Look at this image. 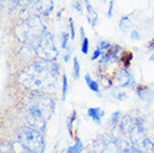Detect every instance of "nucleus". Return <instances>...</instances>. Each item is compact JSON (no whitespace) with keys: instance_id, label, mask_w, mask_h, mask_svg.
<instances>
[{"instance_id":"b1692460","label":"nucleus","mask_w":154,"mask_h":153,"mask_svg":"<svg viewBox=\"0 0 154 153\" xmlns=\"http://www.w3.org/2000/svg\"><path fill=\"white\" fill-rule=\"evenodd\" d=\"M113 7H114V0H111V2H109V7H108V11H107L108 18H112L113 17Z\"/></svg>"},{"instance_id":"39448f33","label":"nucleus","mask_w":154,"mask_h":153,"mask_svg":"<svg viewBox=\"0 0 154 153\" xmlns=\"http://www.w3.org/2000/svg\"><path fill=\"white\" fill-rule=\"evenodd\" d=\"M117 83L121 87H132L134 85V77L128 70L121 69L117 73Z\"/></svg>"},{"instance_id":"0eeeda50","label":"nucleus","mask_w":154,"mask_h":153,"mask_svg":"<svg viewBox=\"0 0 154 153\" xmlns=\"http://www.w3.org/2000/svg\"><path fill=\"white\" fill-rule=\"evenodd\" d=\"M84 4L85 8H86V11H87V20L92 25V27H95L97 23V19H98L97 12L94 10V8H93V6L91 5L88 0H84Z\"/></svg>"},{"instance_id":"9d476101","label":"nucleus","mask_w":154,"mask_h":153,"mask_svg":"<svg viewBox=\"0 0 154 153\" xmlns=\"http://www.w3.org/2000/svg\"><path fill=\"white\" fill-rule=\"evenodd\" d=\"M85 82H86V84H87V86L89 87L91 91L95 92L96 94H100V85H98L97 82H95V80H93L92 78H91V75H89V74H86V75H85Z\"/></svg>"},{"instance_id":"20e7f679","label":"nucleus","mask_w":154,"mask_h":153,"mask_svg":"<svg viewBox=\"0 0 154 153\" xmlns=\"http://www.w3.org/2000/svg\"><path fill=\"white\" fill-rule=\"evenodd\" d=\"M37 50L45 59H54L57 55V50L54 46V42L49 34L45 33L37 45Z\"/></svg>"},{"instance_id":"6e6552de","label":"nucleus","mask_w":154,"mask_h":153,"mask_svg":"<svg viewBox=\"0 0 154 153\" xmlns=\"http://www.w3.org/2000/svg\"><path fill=\"white\" fill-rule=\"evenodd\" d=\"M104 114L105 112L102 108H100V107H91V108L87 110V115H88L94 122H96L97 124L100 123V120L104 116Z\"/></svg>"},{"instance_id":"dca6fc26","label":"nucleus","mask_w":154,"mask_h":153,"mask_svg":"<svg viewBox=\"0 0 154 153\" xmlns=\"http://www.w3.org/2000/svg\"><path fill=\"white\" fill-rule=\"evenodd\" d=\"M82 53L84 55H87L88 54V49H89V40L88 38H83V42H82Z\"/></svg>"},{"instance_id":"2eb2a0df","label":"nucleus","mask_w":154,"mask_h":153,"mask_svg":"<svg viewBox=\"0 0 154 153\" xmlns=\"http://www.w3.org/2000/svg\"><path fill=\"white\" fill-rule=\"evenodd\" d=\"M69 35L67 33H63L62 36H60V44H62V48L63 49H67L68 48V39H69Z\"/></svg>"},{"instance_id":"9b49d317","label":"nucleus","mask_w":154,"mask_h":153,"mask_svg":"<svg viewBox=\"0 0 154 153\" xmlns=\"http://www.w3.org/2000/svg\"><path fill=\"white\" fill-rule=\"evenodd\" d=\"M83 149H84V144L82 143V141L81 140H76L75 144L69 146V148L67 149V152L66 153H82Z\"/></svg>"},{"instance_id":"5701e85b","label":"nucleus","mask_w":154,"mask_h":153,"mask_svg":"<svg viewBox=\"0 0 154 153\" xmlns=\"http://www.w3.org/2000/svg\"><path fill=\"white\" fill-rule=\"evenodd\" d=\"M131 39L132 40H140V33L137 30H132L131 31Z\"/></svg>"},{"instance_id":"bb28decb","label":"nucleus","mask_w":154,"mask_h":153,"mask_svg":"<svg viewBox=\"0 0 154 153\" xmlns=\"http://www.w3.org/2000/svg\"><path fill=\"white\" fill-rule=\"evenodd\" d=\"M81 35H82V37H83V38H85V37H84V36H85V31H84V28H83V27L81 28Z\"/></svg>"},{"instance_id":"f257e3e1","label":"nucleus","mask_w":154,"mask_h":153,"mask_svg":"<svg viewBox=\"0 0 154 153\" xmlns=\"http://www.w3.org/2000/svg\"><path fill=\"white\" fill-rule=\"evenodd\" d=\"M57 69L55 64L50 61H36L23 70L20 74V83L32 91H47L54 87L57 76Z\"/></svg>"},{"instance_id":"a878e982","label":"nucleus","mask_w":154,"mask_h":153,"mask_svg":"<svg viewBox=\"0 0 154 153\" xmlns=\"http://www.w3.org/2000/svg\"><path fill=\"white\" fill-rule=\"evenodd\" d=\"M73 7L75 8V9H76V10H77V11H78V12H81V11H82V6H81V2H79L78 0H76V1L74 2V4H73Z\"/></svg>"},{"instance_id":"423d86ee","label":"nucleus","mask_w":154,"mask_h":153,"mask_svg":"<svg viewBox=\"0 0 154 153\" xmlns=\"http://www.w3.org/2000/svg\"><path fill=\"white\" fill-rule=\"evenodd\" d=\"M35 2L37 10L45 16L49 15L53 10V7H54L53 0H35Z\"/></svg>"},{"instance_id":"393cba45","label":"nucleus","mask_w":154,"mask_h":153,"mask_svg":"<svg viewBox=\"0 0 154 153\" xmlns=\"http://www.w3.org/2000/svg\"><path fill=\"white\" fill-rule=\"evenodd\" d=\"M70 54H72V49H70L69 47L66 49V53L65 55H64V61H66V63H68L69 61V58H70Z\"/></svg>"},{"instance_id":"f3484780","label":"nucleus","mask_w":154,"mask_h":153,"mask_svg":"<svg viewBox=\"0 0 154 153\" xmlns=\"http://www.w3.org/2000/svg\"><path fill=\"white\" fill-rule=\"evenodd\" d=\"M112 47L113 46H112V44H111V42L103 40V42H100V47H98V48H100V50H103V52H105V50H106V52H108V50L111 49Z\"/></svg>"},{"instance_id":"7ed1b4c3","label":"nucleus","mask_w":154,"mask_h":153,"mask_svg":"<svg viewBox=\"0 0 154 153\" xmlns=\"http://www.w3.org/2000/svg\"><path fill=\"white\" fill-rule=\"evenodd\" d=\"M20 141L32 153H42L44 150V142L39 132L34 127H23L19 134Z\"/></svg>"},{"instance_id":"ddd939ff","label":"nucleus","mask_w":154,"mask_h":153,"mask_svg":"<svg viewBox=\"0 0 154 153\" xmlns=\"http://www.w3.org/2000/svg\"><path fill=\"white\" fill-rule=\"evenodd\" d=\"M81 76V65L77 57L74 58V67H73V77L75 80H78Z\"/></svg>"},{"instance_id":"4be33fe9","label":"nucleus","mask_w":154,"mask_h":153,"mask_svg":"<svg viewBox=\"0 0 154 153\" xmlns=\"http://www.w3.org/2000/svg\"><path fill=\"white\" fill-rule=\"evenodd\" d=\"M102 55H103V50H100V48H97V49H95V52L93 53L92 58H91V59H92V61H96L97 58L100 57Z\"/></svg>"},{"instance_id":"1a4fd4ad","label":"nucleus","mask_w":154,"mask_h":153,"mask_svg":"<svg viewBox=\"0 0 154 153\" xmlns=\"http://www.w3.org/2000/svg\"><path fill=\"white\" fill-rule=\"evenodd\" d=\"M119 27L123 33H126V31L130 30V29L132 28V20L130 19V17L123 16V17L121 18V20H119Z\"/></svg>"},{"instance_id":"a211bd4d","label":"nucleus","mask_w":154,"mask_h":153,"mask_svg":"<svg viewBox=\"0 0 154 153\" xmlns=\"http://www.w3.org/2000/svg\"><path fill=\"white\" fill-rule=\"evenodd\" d=\"M69 33H70V38L75 39V36H76V33H75V23H74L73 18H69Z\"/></svg>"},{"instance_id":"6ab92c4d","label":"nucleus","mask_w":154,"mask_h":153,"mask_svg":"<svg viewBox=\"0 0 154 153\" xmlns=\"http://www.w3.org/2000/svg\"><path fill=\"white\" fill-rule=\"evenodd\" d=\"M119 116H121V113H119V111H116V112H114V113H113L112 116H111V120H109V122H111V124H112V125H115L116 123L119 122Z\"/></svg>"},{"instance_id":"4468645a","label":"nucleus","mask_w":154,"mask_h":153,"mask_svg":"<svg viewBox=\"0 0 154 153\" xmlns=\"http://www.w3.org/2000/svg\"><path fill=\"white\" fill-rule=\"evenodd\" d=\"M136 93H137V95L140 96V98L141 100H146V98H149L150 96H149V94H151V91L150 88H139L137 91H136Z\"/></svg>"},{"instance_id":"412c9836","label":"nucleus","mask_w":154,"mask_h":153,"mask_svg":"<svg viewBox=\"0 0 154 153\" xmlns=\"http://www.w3.org/2000/svg\"><path fill=\"white\" fill-rule=\"evenodd\" d=\"M132 57H133L132 53H125V55H124V58H122V61L125 64V66L130 65V61H131Z\"/></svg>"},{"instance_id":"f03ea898","label":"nucleus","mask_w":154,"mask_h":153,"mask_svg":"<svg viewBox=\"0 0 154 153\" xmlns=\"http://www.w3.org/2000/svg\"><path fill=\"white\" fill-rule=\"evenodd\" d=\"M54 111V103L49 97L42 93H32L26 105V115H27L29 126L35 130H42L45 127L47 120Z\"/></svg>"},{"instance_id":"f8f14e48","label":"nucleus","mask_w":154,"mask_h":153,"mask_svg":"<svg viewBox=\"0 0 154 153\" xmlns=\"http://www.w3.org/2000/svg\"><path fill=\"white\" fill-rule=\"evenodd\" d=\"M67 92H68V80H67L66 75L64 74V75H63V80H62V100L63 101L66 100Z\"/></svg>"},{"instance_id":"aec40b11","label":"nucleus","mask_w":154,"mask_h":153,"mask_svg":"<svg viewBox=\"0 0 154 153\" xmlns=\"http://www.w3.org/2000/svg\"><path fill=\"white\" fill-rule=\"evenodd\" d=\"M75 119H76V113L74 112L73 114L68 117V120H67V127H68V130H69L70 133H72V126H73V122L75 121Z\"/></svg>"}]
</instances>
